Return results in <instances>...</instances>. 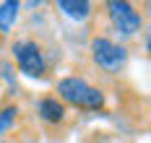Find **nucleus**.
Masks as SVG:
<instances>
[{
	"label": "nucleus",
	"instance_id": "1",
	"mask_svg": "<svg viewBox=\"0 0 151 143\" xmlns=\"http://www.w3.org/2000/svg\"><path fill=\"white\" fill-rule=\"evenodd\" d=\"M55 89H58V96H60L63 104H70V107H78V109H89V112L104 109V102H107L104 91L91 86L81 76H65V78L58 81Z\"/></svg>",
	"mask_w": 151,
	"mask_h": 143
},
{
	"label": "nucleus",
	"instance_id": "2",
	"mask_svg": "<svg viewBox=\"0 0 151 143\" xmlns=\"http://www.w3.org/2000/svg\"><path fill=\"white\" fill-rule=\"evenodd\" d=\"M89 52H91L94 65H96L99 70L109 73V76L122 73L125 65H128V49L122 47L120 42H115V39L104 36V34H96V36L91 39Z\"/></svg>",
	"mask_w": 151,
	"mask_h": 143
},
{
	"label": "nucleus",
	"instance_id": "3",
	"mask_svg": "<svg viewBox=\"0 0 151 143\" xmlns=\"http://www.w3.org/2000/svg\"><path fill=\"white\" fill-rule=\"evenodd\" d=\"M16 57V65L24 76L29 78H45L47 73V57H45V49L37 39H16L13 47H11Z\"/></svg>",
	"mask_w": 151,
	"mask_h": 143
},
{
	"label": "nucleus",
	"instance_id": "4",
	"mask_svg": "<svg viewBox=\"0 0 151 143\" xmlns=\"http://www.w3.org/2000/svg\"><path fill=\"white\" fill-rule=\"evenodd\" d=\"M107 18L112 24V29L120 34V36H136L143 26V18L130 3H122V0H109L107 3Z\"/></svg>",
	"mask_w": 151,
	"mask_h": 143
},
{
	"label": "nucleus",
	"instance_id": "5",
	"mask_svg": "<svg viewBox=\"0 0 151 143\" xmlns=\"http://www.w3.org/2000/svg\"><path fill=\"white\" fill-rule=\"evenodd\" d=\"M37 112H39V117L45 122H50V125L65 122V104H63L58 96H42L37 102Z\"/></svg>",
	"mask_w": 151,
	"mask_h": 143
},
{
	"label": "nucleus",
	"instance_id": "6",
	"mask_svg": "<svg viewBox=\"0 0 151 143\" xmlns=\"http://www.w3.org/2000/svg\"><path fill=\"white\" fill-rule=\"evenodd\" d=\"M58 8L73 21H86L91 16V3H86V0H60Z\"/></svg>",
	"mask_w": 151,
	"mask_h": 143
},
{
	"label": "nucleus",
	"instance_id": "7",
	"mask_svg": "<svg viewBox=\"0 0 151 143\" xmlns=\"http://www.w3.org/2000/svg\"><path fill=\"white\" fill-rule=\"evenodd\" d=\"M18 3L8 0V3H0V34H11V29L16 26V18H18Z\"/></svg>",
	"mask_w": 151,
	"mask_h": 143
},
{
	"label": "nucleus",
	"instance_id": "8",
	"mask_svg": "<svg viewBox=\"0 0 151 143\" xmlns=\"http://www.w3.org/2000/svg\"><path fill=\"white\" fill-rule=\"evenodd\" d=\"M16 120H18V107H16V104L3 107V109H0V135L8 133V130L16 125Z\"/></svg>",
	"mask_w": 151,
	"mask_h": 143
}]
</instances>
